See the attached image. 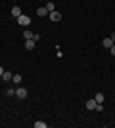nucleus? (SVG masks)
I'll return each instance as SVG.
<instances>
[{
    "label": "nucleus",
    "instance_id": "17",
    "mask_svg": "<svg viewBox=\"0 0 115 128\" xmlns=\"http://www.w3.org/2000/svg\"><path fill=\"white\" fill-rule=\"evenodd\" d=\"M109 50H111V56H115V44H113V46H111Z\"/></svg>",
    "mask_w": 115,
    "mask_h": 128
},
{
    "label": "nucleus",
    "instance_id": "14",
    "mask_svg": "<svg viewBox=\"0 0 115 128\" xmlns=\"http://www.w3.org/2000/svg\"><path fill=\"white\" fill-rule=\"evenodd\" d=\"M14 82H16V84H21V75H14Z\"/></svg>",
    "mask_w": 115,
    "mask_h": 128
},
{
    "label": "nucleus",
    "instance_id": "4",
    "mask_svg": "<svg viewBox=\"0 0 115 128\" xmlns=\"http://www.w3.org/2000/svg\"><path fill=\"white\" fill-rule=\"evenodd\" d=\"M35 46H37V40H33V38H29V40H25V48H27V50H33Z\"/></svg>",
    "mask_w": 115,
    "mask_h": 128
},
{
    "label": "nucleus",
    "instance_id": "10",
    "mask_svg": "<svg viewBox=\"0 0 115 128\" xmlns=\"http://www.w3.org/2000/svg\"><path fill=\"white\" fill-rule=\"evenodd\" d=\"M23 36H25V40H29V38H33L35 34H33L31 31H27V27H25V31H23Z\"/></svg>",
    "mask_w": 115,
    "mask_h": 128
},
{
    "label": "nucleus",
    "instance_id": "16",
    "mask_svg": "<svg viewBox=\"0 0 115 128\" xmlns=\"http://www.w3.org/2000/svg\"><path fill=\"white\" fill-rule=\"evenodd\" d=\"M96 111H104V103H98V105H96Z\"/></svg>",
    "mask_w": 115,
    "mask_h": 128
},
{
    "label": "nucleus",
    "instance_id": "6",
    "mask_svg": "<svg viewBox=\"0 0 115 128\" xmlns=\"http://www.w3.org/2000/svg\"><path fill=\"white\" fill-rule=\"evenodd\" d=\"M37 16H40V17L48 16V10H46V6H44V8H37Z\"/></svg>",
    "mask_w": 115,
    "mask_h": 128
},
{
    "label": "nucleus",
    "instance_id": "11",
    "mask_svg": "<svg viewBox=\"0 0 115 128\" xmlns=\"http://www.w3.org/2000/svg\"><path fill=\"white\" fill-rule=\"evenodd\" d=\"M94 100H96L98 103H104V94H102V92H98V94L94 96Z\"/></svg>",
    "mask_w": 115,
    "mask_h": 128
},
{
    "label": "nucleus",
    "instance_id": "7",
    "mask_svg": "<svg viewBox=\"0 0 115 128\" xmlns=\"http://www.w3.org/2000/svg\"><path fill=\"white\" fill-rule=\"evenodd\" d=\"M96 105H98V102H96L94 98H92V100H88V102H86V107H88V109H96Z\"/></svg>",
    "mask_w": 115,
    "mask_h": 128
},
{
    "label": "nucleus",
    "instance_id": "15",
    "mask_svg": "<svg viewBox=\"0 0 115 128\" xmlns=\"http://www.w3.org/2000/svg\"><path fill=\"white\" fill-rule=\"evenodd\" d=\"M6 96H8V98L16 96V90H12V88H10V90H6Z\"/></svg>",
    "mask_w": 115,
    "mask_h": 128
},
{
    "label": "nucleus",
    "instance_id": "8",
    "mask_svg": "<svg viewBox=\"0 0 115 128\" xmlns=\"http://www.w3.org/2000/svg\"><path fill=\"white\" fill-rule=\"evenodd\" d=\"M2 80L10 82V80H14V75H12V73H8V71H4V75H2Z\"/></svg>",
    "mask_w": 115,
    "mask_h": 128
},
{
    "label": "nucleus",
    "instance_id": "18",
    "mask_svg": "<svg viewBox=\"0 0 115 128\" xmlns=\"http://www.w3.org/2000/svg\"><path fill=\"white\" fill-rule=\"evenodd\" d=\"M109 38L113 40V44H115V32H111V36H109Z\"/></svg>",
    "mask_w": 115,
    "mask_h": 128
},
{
    "label": "nucleus",
    "instance_id": "12",
    "mask_svg": "<svg viewBox=\"0 0 115 128\" xmlns=\"http://www.w3.org/2000/svg\"><path fill=\"white\" fill-rule=\"evenodd\" d=\"M46 10H48V14L50 12H54L56 8H54V2H48V4H46Z\"/></svg>",
    "mask_w": 115,
    "mask_h": 128
},
{
    "label": "nucleus",
    "instance_id": "13",
    "mask_svg": "<svg viewBox=\"0 0 115 128\" xmlns=\"http://www.w3.org/2000/svg\"><path fill=\"white\" fill-rule=\"evenodd\" d=\"M46 126V122H42V120H37V122H35V128H44Z\"/></svg>",
    "mask_w": 115,
    "mask_h": 128
},
{
    "label": "nucleus",
    "instance_id": "5",
    "mask_svg": "<svg viewBox=\"0 0 115 128\" xmlns=\"http://www.w3.org/2000/svg\"><path fill=\"white\" fill-rule=\"evenodd\" d=\"M12 16L17 19V17L21 16V8H19V6H14V8H12Z\"/></svg>",
    "mask_w": 115,
    "mask_h": 128
},
{
    "label": "nucleus",
    "instance_id": "1",
    "mask_svg": "<svg viewBox=\"0 0 115 128\" xmlns=\"http://www.w3.org/2000/svg\"><path fill=\"white\" fill-rule=\"evenodd\" d=\"M17 23H19L21 27H29V25H31V17H29V16H23V14H21V16L17 17Z\"/></svg>",
    "mask_w": 115,
    "mask_h": 128
},
{
    "label": "nucleus",
    "instance_id": "2",
    "mask_svg": "<svg viewBox=\"0 0 115 128\" xmlns=\"http://www.w3.org/2000/svg\"><path fill=\"white\" fill-rule=\"evenodd\" d=\"M16 98H17V100H27V88L19 86V88L16 90Z\"/></svg>",
    "mask_w": 115,
    "mask_h": 128
},
{
    "label": "nucleus",
    "instance_id": "9",
    "mask_svg": "<svg viewBox=\"0 0 115 128\" xmlns=\"http://www.w3.org/2000/svg\"><path fill=\"white\" fill-rule=\"evenodd\" d=\"M102 44H104V48H111V46H113V40L107 36V38H104V42H102Z\"/></svg>",
    "mask_w": 115,
    "mask_h": 128
},
{
    "label": "nucleus",
    "instance_id": "3",
    "mask_svg": "<svg viewBox=\"0 0 115 128\" xmlns=\"http://www.w3.org/2000/svg\"><path fill=\"white\" fill-rule=\"evenodd\" d=\"M48 17L52 19V21H60V19H61V14L58 10H54V12H50V14H48Z\"/></svg>",
    "mask_w": 115,
    "mask_h": 128
},
{
    "label": "nucleus",
    "instance_id": "19",
    "mask_svg": "<svg viewBox=\"0 0 115 128\" xmlns=\"http://www.w3.org/2000/svg\"><path fill=\"white\" fill-rule=\"evenodd\" d=\"M2 75H4V69H2V67H0V76H2Z\"/></svg>",
    "mask_w": 115,
    "mask_h": 128
}]
</instances>
